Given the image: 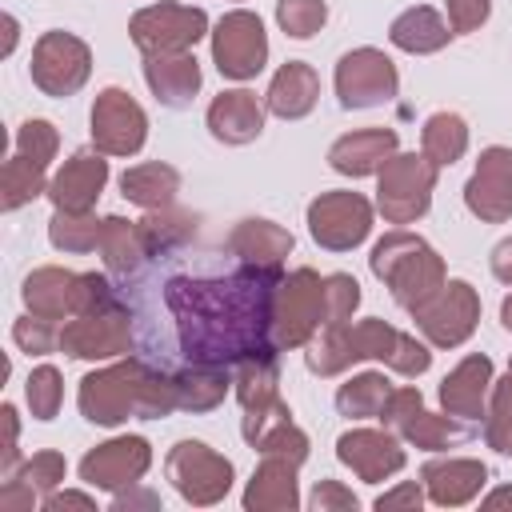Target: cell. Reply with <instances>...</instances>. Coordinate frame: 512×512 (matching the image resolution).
Masks as SVG:
<instances>
[{
    "label": "cell",
    "mask_w": 512,
    "mask_h": 512,
    "mask_svg": "<svg viewBox=\"0 0 512 512\" xmlns=\"http://www.w3.org/2000/svg\"><path fill=\"white\" fill-rule=\"evenodd\" d=\"M12 340H16V348L20 352H32V356H44V352H52V348H60V328H56V320H44V316H20L16 324H12Z\"/></svg>",
    "instance_id": "cell-43"
},
{
    "label": "cell",
    "mask_w": 512,
    "mask_h": 512,
    "mask_svg": "<svg viewBox=\"0 0 512 512\" xmlns=\"http://www.w3.org/2000/svg\"><path fill=\"white\" fill-rule=\"evenodd\" d=\"M60 348L76 360H112L132 348V316L128 304L88 308L60 324Z\"/></svg>",
    "instance_id": "cell-8"
},
{
    "label": "cell",
    "mask_w": 512,
    "mask_h": 512,
    "mask_svg": "<svg viewBox=\"0 0 512 512\" xmlns=\"http://www.w3.org/2000/svg\"><path fill=\"white\" fill-rule=\"evenodd\" d=\"M372 276H380L392 292V300L408 312H416L424 300H432L444 288V260L436 256V248L412 232H388L372 256Z\"/></svg>",
    "instance_id": "cell-2"
},
{
    "label": "cell",
    "mask_w": 512,
    "mask_h": 512,
    "mask_svg": "<svg viewBox=\"0 0 512 512\" xmlns=\"http://www.w3.org/2000/svg\"><path fill=\"white\" fill-rule=\"evenodd\" d=\"M64 472H68V464H64V456L60 452H36L32 460H24V468L16 472L24 484H32L36 492H52L60 480H64Z\"/></svg>",
    "instance_id": "cell-45"
},
{
    "label": "cell",
    "mask_w": 512,
    "mask_h": 512,
    "mask_svg": "<svg viewBox=\"0 0 512 512\" xmlns=\"http://www.w3.org/2000/svg\"><path fill=\"white\" fill-rule=\"evenodd\" d=\"M280 268L244 264L228 276H188L164 280L160 300L176 324V344L184 364H244L264 352H280L272 340V312Z\"/></svg>",
    "instance_id": "cell-1"
},
{
    "label": "cell",
    "mask_w": 512,
    "mask_h": 512,
    "mask_svg": "<svg viewBox=\"0 0 512 512\" xmlns=\"http://www.w3.org/2000/svg\"><path fill=\"white\" fill-rule=\"evenodd\" d=\"M120 192L124 200L156 212V208H172L176 192H180V172L172 164H160V160H148V164H136L120 176Z\"/></svg>",
    "instance_id": "cell-31"
},
{
    "label": "cell",
    "mask_w": 512,
    "mask_h": 512,
    "mask_svg": "<svg viewBox=\"0 0 512 512\" xmlns=\"http://www.w3.org/2000/svg\"><path fill=\"white\" fill-rule=\"evenodd\" d=\"M464 204L472 216L488 224H504L512 216V148H484L472 180L464 184Z\"/></svg>",
    "instance_id": "cell-18"
},
{
    "label": "cell",
    "mask_w": 512,
    "mask_h": 512,
    "mask_svg": "<svg viewBox=\"0 0 512 512\" xmlns=\"http://www.w3.org/2000/svg\"><path fill=\"white\" fill-rule=\"evenodd\" d=\"M320 324H328L324 312V280L312 268H296L276 288V312H272V340L276 348H300L308 344Z\"/></svg>",
    "instance_id": "cell-6"
},
{
    "label": "cell",
    "mask_w": 512,
    "mask_h": 512,
    "mask_svg": "<svg viewBox=\"0 0 512 512\" xmlns=\"http://www.w3.org/2000/svg\"><path fill=\"white\" fill-rule=\"evenodd\" d=\"M336 456L340 464H348L360 480L376 484L392 472L404 468V448L396 444L392 432H376V428H352L336 440Z\"/></svg>",
    "instance_id": "cell-19"
},
{
    "label": "cell",
    "mask_w": 512,
    "mask_h": 512,
    "mask_svg": "<svg viewBox=\"0 0 512 512\" xmlns=\"http://www.w3.org/2000/svg\"><path fill=\"white\" fill-rule=\"evenodd\" d=\"M24 396H28V408L36 420H52L60 412V400H64V380L52 364H40L32 368L28 384H24Z\"/></svg>",
    "instance_id": "cell-40"
},
{
    "label": "cell",
    "mask_w": 512,
    "mask_h": 512,
    "mask_svg": "<svg viewBox=\"0 0 512 512\" xmlns=\"http://www.w3.org/2000/svg\"><path fill=\"white\" fill-rule=\"evenodd\" d=\"M36 504V488L24 484L20 476H8V484L0 488V508L4 512H16V508H32Z\"/></svg>",
    "instance_id": "cell-51"
},
{
    "label": "cell",
    "mask_w": 512,
    "mask_h": 512,
    "mask_svg": "<svg viewBox=\"0 0 512 512\" xmlns=\"http://www.w3.org/2000/svg\"><path fill=\"white\" fill-rule=\"evenodd\" d=\"M148 464H152V448H148L144 436H116L108 444H96L80 460V480L92 484V488L120 492V488L140 484V476L148 472Z\"/></svg>",
    "instance_id": "cell-17"
},
{
    "label": "cell",
    "mask_w": 512,
    "mask_h": 512,
    "mask_svg": "<svg viewBox=\"0 0 512 512\" xmlns=\"http://www.w3.org/2000/svg\"><path fill=\"white\" fill-rule=\"evenodd\" d=\"M296 504H300L296 464L292 460H280V456H264V464L248 480L244 508L248 512H292Z\"/></svg>",
    "instance_id": "cell-27"
},
{
    "label": "cell",
    "mask_w": 512,
    "mask_h": 512,
    "mask_svg": "<svg viewBox=\"0 0 512 512\" xmlns=\"http://www.w3.org/2000/svg\"><path fill=\"white\" fill-rule=\"evenodd\" d=\"M44 508L48 512H60V508H96V500L84 496V492H48L44 496Z\"/></svg>",
    "instance_id": "cell-53"
},
{
    "label": "cell",
    "mask_w": 512,
    "mask_h": 512,
    "mask_svg": "<svg viewBox=\"0 0 512 512\" xmlns=\"http://www.w3.org/2000/svg\"><path fill=\"white\" fill-rule=\"evenodd\" d=\"M396 156V132L392 128H360L340 136L328 148V164L344 176H372Z\"/></svg>",
    "instance_id": "cell-23"
},
{
    "label": "cell",
    "mask_w": 512,
    "mask_h": 512,
    "mask_svg": "<svg viewBox=\"0 0 512 512\" xmlns=\"http://www.w3.org/2000/svg\"><path fill=\"white\" fill-rule=\"evenodd\" d=\"M420 152L444 168V164H456L464 152H468V124L456 116V112H432L424 120V132H420Z\"/></svg>",
    "instance_id": "cell-33"
},
{
    "label": "cell",
    "mask_w": 512,
    "mask_h": 512,
    "mask_svg": "<svg viewBox=\"0 0 512 512\" xmlns=\"http://www.w3.org/2000/svg\"><path fill=\"white\" fill-rule=\"evenodd\" d=\"M172 384H176V400L180 408L188 412H208L224 400L228 392V368L224 364H184L180 372H172Z\"/></svg>",
    "instance_id": "cell-32"
},
{
    "label": "cell",
    "mask_w": 512,
    "mask_h": 512,
    "mask_svg": "<svg viewBox=\"0 0 512 512\" xmlns=\"http://www.w3.org/2000/svg\"><path fill=\"white\" fill-rule=\"evenodd\" d=\"M396 340H400V332L388 320H376V316H368L360 324H352V320L324 324V336L308 340L304 364L316 376H336L356 360H384L388 364L392 352H396Z\"/></svg>",
    "instance_id": "cell-3"
},
{
    "label": "cell",
    "mask_w": 512,
    "mask_h": 512,
    "mask_svg": "<svg viewBox=\"0 0 512 512\" xmlns=\"http://www.w3.org/2000/svg\"><path fill=\"white\" fill-rule=\"evenodd\" d=\"M312 508H316V512H332V508L356 512V496H352L348 488H340L336 480H320L316 492H312Z\"/></svg>",
    "instance_id": "cell-49"
},
{
    "label": "cell",
    "mask_w": 512,
    "mask_h": 512,
    "mask_svg": "<svg viewBox=\"0 0 512 512\" xmlns=\"http://www.w3.org/2000/svg\"><path fill=\"white\" fill-rule=\"evenodd\" d=\"M308 232L328 252H348L372 232V204L360 192H320L308 204Z\"/></svg>",
    "instance_id": "cell-11"
},
{
    "label": "cell",
    "mask_w": 512,
    "mask_h": 512,
    "mask_svg": "<svg viewBox=\"0 0 512 512\" xmlns=\"http://www.w3.org/2000/svg\"><path fill=\"white\" fill-rule=\"evenodd\" d=\"M56 144H60V136H56V128L48 120H24L16 128V152L28 156V160H36V164H44V168L52 164Z\"/></svg>",
    "instance_id": "cell-44"
},
{
    "label": "cell",
    "mask_w": 512,
    "mask_h": 512,
    "mask_svg": "<svg viewBox=\"0 0 512 512\" xmlns=\"http://www.w3.org/2000/svg\"><path fill=\"white\" fill-rule=\"evenodd\" d=\"M508 372H512V364H508Z\"/></svg>",
    "instance_id": "cell-59"
},
{
    "label": "cell",
    "mask_w": 512,
    "mask_h": 512,
    "mask_svg": "<svg viewBox=\"0 0 512 512\" xmlns=\"http://www.w3.org/2000/svg\"><path fill=\"white\" fill-rule=\"evenodd\" d=\"M212 60L220 68V76L228 80H252L264 60H268V36L256 12L236 8L228 16H220L216 32H212Z\"/></svg>",
    "instance_id": "cell-12"
},
{
    "label": "cell",
    "mask_w": 512,
    "mask_h": 512,
    "mask_svg": "<svg viewBox=\"0 0 512 512\" xmlns=\"http://www.w3.org/2000/svg\"><path fill=\"white\" fill-rule=\"evenodd\" d=\"M100 256L108 264L112 276H136L152 252H148V240L140 232V220H124V216H104V228H100Z\"/></svg>",
    "instance_id": "cell-28"
},
{
    "label": "cell",
    "mask_w": 512,
    "mask_h": 512,
    "mask_svg": "<svg viewBox=\"0 0 512 512\" xmlns=\"http://www.w3.org/2000/svg\"><path fill=\"white\" fill-rule=\"evenodd\" d=\"M492 276H496L500 284H512V236L492 248Z\"/></svg>",
    "instance_id": "cell-54"
},
{
    "label": "cell",
    "mask_w": 512,
    "mask_h": 512,
    "mask_svg": "<svg viewBox=\"0 0 512 512\" xmlns=\"http://www.w3.org/2000/svg\"><path fill=\"white\" fill-rule=\"evenodd\" d=\"M356 308H360V284H356L348 272L324 276V312H328V324L352 320Z\"/></svg>",
    "instance_id": "cell-42"
},
{
    "label": "cell",
    "mask_w": 512,
    "mask_h": 512,
    "mask_svg": "<svg viewBox=\"0 0 512 512\" xmlns=\"http://www.w3.org/2000/svg\"><path fill=\"white\" fill-rule=\"evenodd\" d=\"M444 4H448V28H452V36L480 28L488 20V12H492V0H444Z\"/></svg>",
    "instance_id": "cell-48"
},
{
    "label": "cell",
    "mask_w": 512,
    "mask_h": 512,
    "mask_svg": "<svg viewBox=\"0 0 512 512\" xmlns=\"http://www.w3.org/2000/svg\"><path fill=\"white\" fill-rule=\"evenodd\" d=\"M252 448H260L264 456H280V460H292L296 468L304 464V456H308V436L292 424V420H280V424H272Z\"/></svg>",
    "instance_id": "cell-41"
},
{
    "label": "cell",
    "mask_w": 512,
    "mask_h": 512,
    "mask_svg": "<svg viewBox=\"0 0 512 512\" xmlns=\"http://www.w3.org/2000/svg\"><path fill=\"white\" fill-rule=\"evenodd\" d=\"M388 40H392L400 52L428 56V52H440V48L452 40V32H448V24L440 20V12H436V8L416 4V8H408V12H400V16L392 20Z\"/></svg>",
    "instance_id": "cell-30"
},
{
    "label": "cell",
    "mask_w": 512,
    "mask_h": 512,
    "mask_svg": "<svg viewBox=\"0 0 512 512\" xmlns=\"http://www.w3.org/2000/svg\"><path fill=\"white\" fill-rule=\"evenodd\" d=\"M424 504V492H420V484L416 480H408V484H400V488H392V492H384L380 500H376V512H392V508H420Z\"/></svg>",
    "instance_id": "cell-50"
},
{
    "label": "cell",
    "mask_w": 512,
    "mask_h": 512,
    "mask_svg": "<svg viewBox=\"0 0 512 512\" xmlns=\"http://www.w3.org/2000/svg\"><path fill=\"white\" fill-rule=\"evenodd\" d=\"M100 228H104V220H96L92 212L56 208V216L48 220V240L60 252H92V248H100Z\"/></svg>",
    "instance_id": "cell-37"
},
{
    "label": "cell",
    "mask_w": 512,
    "mask_h": 512,
    "mask_svg": "<svg viewBox=\"0 0 512 512\" xmlns=\"http://www.w3.org/2000/svg\"><path fill=\"white\" fill-rule=\"evenodd\" d=\"M276 20L292 40H308L324 28L328 4L324 0H276Z\"/></svg>",
    "instance_id": "cell-39"
},
{
    "label": "cell",
    "mask_w": 512,
    "mask_h": 512,
    "mask_svg": "<svg viewBox=\"0 0 512 512\" xmlns=\"http://www.w3.org/2000/svg\"><path fill=\"white\" fill-rule=\"evenodd\" d=\"M480 508H484V512H496V508H512V484H508V488H496L492 496H484V500H480Z\"/></svg>",
    "instance_id": "cell-56"
},
{
    "label": "cell",
    "mask_w": 512,
    "mask_h": 512,
    "mask_svg": "<svg viewBox=\"0 0 512 512\" xmlns=\"http://www.w3.org/2000/svg\"><path fill=\"white\" fill-rule=\"evenodd\" d=\"M228 252L244 264H272L280 268L284 256L292 252V232L272 224V220H240L228 236Z\"/></svg>",
    "instance_id": "cell-29"
},
{
    "label": "cell",
    "mask_w": 512,
    "mask_h": 512,
    "mask_svg": "<svg viewBox=\"0 0 512 512\" xmlns=\"http://www.w3.org/2000/svg\"><path fill=\"white\" fill-rule=\"evenodd\" d=\"M108 184V160L104 152H76L72 160H64V168L48 180V200L64 212H88L96 204V196Z\"/></svg>",
    "instance_id": "cell-20"
},
{
    "label": "cell",
    "mask_w": 512,
    "mask_h": 512,
    "mask_svg": "<svg viewBox=\"0 0 512 512\" xmlns=\"http://www.w3.org/2000/svg\"><path fill=\"white\" fill-rule=\"evenodd\" d=\"M388 392H392V384H388L384 372H360V376H352L348 384H340V392H336V408H340V416L368 420V416H380Z\"/></svg>",
    "instance_id": "cell-35"
},
{
    "label": "cell",
    "mask_w": 512,
    "mask_h": 512,
    "mask_svg": "<svg viewBox=\"0 0 512 512\" xmlns=\"http://www.w3.org/2000/svg\"><path fill=\"white\" fill-rule=\"evenodd\" d=\"M500 320H504V328L512 332V296H504V304H500Z\"/></svg>",
    "instance_id": "cell-58"
},
{
    "label": "cell",
    "mask_w": 512,
    "mask_h": 512,
    "mask_svg": "<svg viewBox=\"0 0 512 512\" xmlns=\"http://www.w3.org/2000/svg\"><path fill=\"white\" fill-rule=\"evenodd\" d=\"M128 32H132V44H136L144 56L188 52L200 36H208V16H204V8L160 0V4L140 8V12L128 20Z\"/></svg>",
    "instance_id": "cell-7"
},
{
    "label": "cell",
    "mask_w": 512,
    "mask_h": 512,
    "mask_svg": "<svg viewBox=\"0 0 512 512\" xmlns=\"http://www.w3.org/2000/svg\"><path fill=\"white\" fill-rule=\"evenodd\" d=\"M492 392V360L472 352L464 356L444 380H440V404L448 416H460V420H480L488 408H484V396Z\"/></svg>",
    "instance_id": "cell-21"
},
{
    "label": "cell",
    "mask_w": 512,
    "mask_h": 512,
    "mask_svg": "<svg viewBox=\"0 0 512 512\" xmlns=\"http://www.w3.org/2000/svg\"><path fill=\"white\" fill-rule=\"evenodd\" d=\"M208 132L216 140H224V144H248V140H256L264 132V104L248 88L220 92L208 104Z\"/></svg>",
    "instance_id": "cell-22"
},
{
    "label": "cell",
    "mask_w": 512,
    "mask_h": 512,
    "mask_svg": "<svg viewBox=\"0 0 512 512\" xmlns=\"http://www.w3.org/2000/svg\"><path fill=\"white\" fill-rule=\"evenodd\" d=\"M164 468H168V480L176 484V492L188 504H216L232 488V464L200 440H180L168 452Z\"/></svg>",
    "instance_id": "cell-13"
},
{
    "label": "cell",
    "mask_w": 512,
    "mask_h": 512,
    "mask_svg": "<svg viewBox=\"0 0 512 512\" xmlns=\"http://www.w3.org/2000/svg\"><path fill=\"white\" fill-rule=\"evenodd\" d=\"M236 400L244 408V440L248 444H256L272 424L292 416L276 392V352L236 364Z\"/></svg>",
    "instance_id": "cell-14"
},
{
    "label": "cell",
    "mask_w": 512,
    "mask_h": 512,
    "mask_svg": "<svg viewBox=\"0 0 512 512\" xmlns=\"http://www.w3.org/2000/svg\"><path fill=\"white\" fill-rule=\"evenodd\" d=\"M148 136L144 108L124 88H104L92 104V140L104 156H136Z\"/></svg>",
    "instance_id": "cell-16"
},
{
    "label": "cell",
    "mask_w": 512,
    "mask_h": 512,
    "mask_svg": "<svg viewBox=\"0 0 512 512\" xmlns=\"http://www.w3.org/2000/svg\"><path fill=\"white\" fill-rule=\"evenodd\" d=\"M0 420H4V476H12V464H16V408L4 404Z\"/></svg>",
    "instance_id": "cell-52"
},
{
    "label": "cell",
    "mask_w": 512,
    "mask_h": 512,
    "mask_svg": "<svg viewBox=\"0 0 512 512\" xmlns=\"http://www.w3.org/2000/svg\"><path fill=\"white\" fill-rule=\"evenodd\" d=\"M4 28H8V44H4V56L16 48V20L12 16H4Z\"/></svg>",
    "instance_id": "cell-57"
},
{
    "label": "cell",
    "mask_w": 512,
    "mask_h": 512,
    "mask_svg": "<svg viewBox=\"0 0 512 512\" xmlns=\"http://www.w3.org/2000/svg\"><path fill=\"white\" fill-rule=\"evenodd\" d=\"M400 88L396 64L380 48H352L336 64V96L344 108H372L392 100Z\"/></svg>",
    "instance_id": "cell-15"
},
{
    "label": "cell",
    "mask_w": 512,
    "mask_h": 512,
    "mask_svg": "<svg viewBox=\"0 0 512 512\" xmlns=\"http://www.w3.org/2000/svg\"><path fill=\"white\" fill-rule=\"evenodd\" d=\"M92 72V52L72 32H44L32 48V84L44 96H72Z\"/></svg>",
    "instance_id": "cell-10"
},
{
    "label": "cell",
    "mask_w": 512,
    "mask_h": 512,
    "mask_svg": "<svg viewBox=\"0 0 512 512\" xmlns=\"http://www.w3.org/2000/svg\"><path fill=\"white\" fill-rule=\"evenodd\" d=\"M400 436L408 440V444H416V448H428V452H440V448H448V444H460V440H468L472 436V428H468V420H460V416H440V412H416L404 428H400Z\"/></svg>",
    "instance_id": "cell-34"
},
{
    "label": "cell",
    "mask_w": 512,
    "mask_h": 512,
    "mask_svg": "<svg viewBox=\"0 0 512 512\" xmlns=\"http://www.w3.org/2000/svg\"><path fill=\"white\" fill-rule=\"evenodd\" d=\"M416 328L428 336V344L436 348H456L464 344L472 332H476V320H480V296L468 280H444V288L424 300L416 312H412Z\"/></svg>",
    "instance_id": "cell-9"
},
{
    "label": "cell",
    "mask_w": 512,
    "mask_h": 512,
    "mask_svg": "<svg viewBox=\"0 0 512 512\" xmlns=\"http://www.w3.org/2000/svg\"><path fill=\"white\" fill-rule=\"evenodd\" d=\"M428 364H432L428 344H420L416 336L400 332V340H396V352H392L388 368H392V372H400V376H420V372H428Z\"/></svg>",
    "instance_id": "cell-47"
},
{
    "label": "cell",
    "mask_w": 512,
    "mask_h": 512,
    "mask_svg": "<svg viewBox=\"0 0 512 512\" xmlns=\"http://www.w3.org/2000/svg\"><path fill=\"white\" fill-rule=\"evenodd\" d=\"M148 376H152V364L136 360V356L120 360V364H108L100 372H88L80 380V396H76L84 420L112 428V424H124V420L140 416Z\"/></svg>",
    "instance_id": "cell-4"
},
{
    "label": "cell",
    "mask_w": 512,
    "mask_h": 512,
    "mask_svg": "<svg viewBox=\"0 0 512 512\" xmlns=\"http://www.w3.org/2000/svg\"><path fill=\"white\" fill-rule=\"evenodd\" d=\"M376 184V208L388 224H412L428 212L432 188H436V164L420 152H396L380 172Z\"/></svg>",
    "instance_id": "cell-5"
},
{
    "label": "cell",
    "mask_w": 512,
    "mask_h": 512,
    "mask_svg": "<svg viewBox=\"0 0 512 512\" xmlns=\"http://www.w3.org/2000/svg\"><path fill=\"white\" fill-rule=\"evenodd\" d=\"M136 504H144V508H156L160 500H156L152 492H120V496L112 500V508H116V512H124V508H136Z\"/></svg>",
    "instance_id": "cell-55"
},
{
    "label": "cell",
    "mask_w": 512,
    "mask_h": 512,
    "mask_svg": "<svg viewBox=\"0 0 512 512\" xmlns=\"http://www.w3.org/2000/svg\"><path fill=\"white\" fill-rule=\"evenodd\" d=\"M316 96H320V76L312 72V64L288 60V64H280V72L272 76L264 104H268V112L280 116V120H300V116H308V112L316 108Z\"/></svg>",
    "instance_id": "cell-26"
},
{
    "label": "cell",
    "mask_w": 512,
    "mask_h": 512,
    "mask_svg": "<svg viewBox=\"0 0 512 512\" xmlns=\"http://www.w3.org/2000/svg\"><path fill=\"white\" fill-rule=\"evenodd\" d=\"M44 164H36V160H28V156H12V160H4V172H0V208L4 212H12V208H20V204H28L32 196H40V192H48V184H44Z\"/></svg>",
    "instance_id": "cell-36"
},
{
    "label": "cell",
    "mask_w": 512,
    "mask_h": 512,
    "mask_svg": "<svg viewBox=\"0 0 512 512\" xmlns=\"http://www.w3.org/2000/svg\"><path fill=\"white\" fill-rule=\"evenodd\" d=\"M484 440L488 448L512 456V372L504 380H492V400L484 412Z\"/></svg>",
    "instance_id": "cell-38"
},
{
    "label": "cell",
    "mask_w": 512,
    "mask_h": 512,
    "mask_svg": "<svg viewBox=\"0 0 512 512\" xmlns=\"http://www.w3.org/2000/svg\"><path fill=\"white\" fill-rule=\"evenodd\" d=\"M144 80L156 92L160 104L168 108H184L192 104V96L200 92V64L192 52H160V56H144Z\"/></svg>",
    "instance_id": "cell-25"
},
{
    "label": "cell",
    "mask_w": 512,
    "mask_h": 512,
    "mask_svg": "<svg viewBox=\"0 0 512 512\" xmlns=\"http://www.w3.org/2000/svg\"><path fill=\"white\" fill-rule=\"evenodd\" d=\"M420 480L432 496V504H444V508H456V504H468L484 480H488V468L480 460H464V456H448V460H428L420 468Z\"/></svg>",
    "instance_id": "cell-24"
},
{
    "label": "cell",
    "mask_w": 512,
    "mask_h": 512,
    "mask_svg": "<svg viewBox=\"0 0 512 512\" xmlns=\"http://www.w3.org/2000/svg\"><path fill=\"white\" fill-rule=\"evenodd\" d=\"M424 408V400H420V388L416 384H404V388H392L388 392V400H384V408H380V424L384 428H392V432H400L416 412Z\"/></svg>",
    "instance_id": "cell-46"
}]
</instances>
